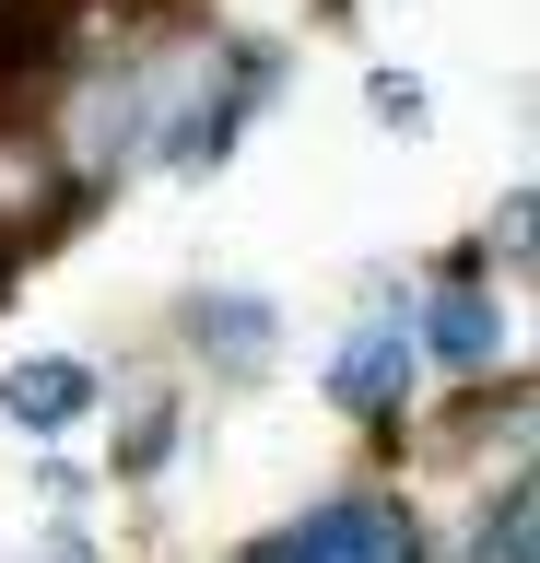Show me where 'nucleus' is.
<instances>
[{"mask_svg":"<svg viewBox=\"0 0 540 563\" xmlns=\"http://www.w3.org/2000/svg\"><path fill=\"white\" fill-rule=\"evenodd\" d=\"M364 106H376L388 130H423V82H411V70H376V82H364Z\"/></svg>","mask_w":540,"mask_h":563,"instance_id":"nucleus-8","label":"nucleus"},{"mask_svg":"<svg viewBox=\"0 0 540 563\" xmlns=\"http://www.w3.org/2000/svg\"><path fill=\"white\" fill-rule=\"evenodd\" d=\"M258 563H423V552H411V517H399V505H376V493H329L318 517H294Z\"/></svg>","mask_w":540,"mask_h":563,"instance_id":"nucleus-1","label":"nucleus"},{"mask_svg":"<svg viewBox=\"0 0 540 563\" xmlns=\"http://www.w3.org/2000/svg\"><path fill=\"white\" fill-rule=\"evenodd\" d=\"M329 399H341V411H364V422L411 399V317H399V306H376L353 341H341V364H329Z\"/></svg>","mask_w":540,"mask_h":563,"instance_id":"nucleus-2","label":"nucleus"},{"mask_svg":"<svg viewBox=\"0 0 540 563\" xmlns=\"http://www.w3.org/2000/svg\"><path fill=\"white\" fill-rule=\"evenodd\" d=\"M188 329H200V352H212V364H235V376H247V364H271V306H258V294H200V306H188Z\"/></svg>","mask_w":540,"mask_h":563,"instance_id":"nucleus-4","label":"nucleus"},{"mask_svg":"<svg viewBox=\"0 0 540 563\" xmlns=\"http://www.w3.org/2000/svg\"><path fill=\"white\" fill-rule=\"evenodd\" d=\"M470 563H529V482H505L470 528Z\"/></svg>","mask_w":540,"mask_h":563,"instance_id":"nucleus-6","label":"nucleus"},{"mask_svg":"<svg viewBox=\"0 0 540 563\" xmlns=\"http://www.w3.org/2000/svg\"><path fill=\"white\" fill-rule=\"evenodd\" d=\"M165 446H177V411H165V399H142V411H130V446H118V470H153Z\"/></svg>","mask_w":540,"mask_h":563,"instance_id":"nucleus-7","label":"nucleus"},{"mask_svg":"<svg viewBox=\"0 0 540 563\" xmlns=\"http://www.w3.org/2000/svg\"><path fill=\"white\" fill-rule=\"evenodd\" d=\"M423 341L447 352V364H459V376H482V364H494V352H505V317L482 306V294H434V317H423Z\"/></svg>","mask_w":540,"mask_h":563,"instance_id":"nucleus-5","label":"nucleus"},{"mask_svg":"<svg viewBox=\"0 0 540 563\" xmlns=\"http://www.w3.org/2000/svg\"><path fill=\"white\" fill-rule=\"evenodd\" d=\"M36 563H95V552H82V540H71V528H59V540H47V552Z\"/></svg>","mask_w":540,"mask_h":563,"instance_id":"nucleus-9","label":"nucleus"},{"mask_svg":"<svg viewBox=\"0 0 540 563\" xmlns=\"http://www.w3.org/2000/svg\"><path fill=\"white\" fill-rule=\"evenodd\" d=\"M0 411L24 422V434H71V422L95 411V364H71V352H36V364H12V376H0Z\"/></svg>","mask_w":540,"mask_h":563,"instance_id":"nucleus-3","label":"nucleus"}]
</instances>
